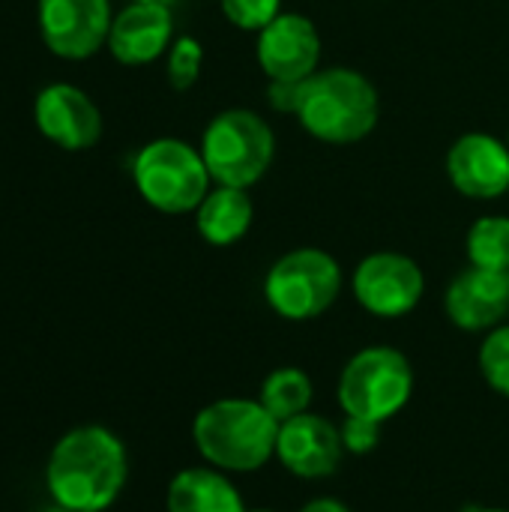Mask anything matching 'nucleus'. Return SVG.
Returning a JSON list of instances; mask_svg holds the SVG:
<instances>
[{
    "label": "nucleus",
    "instance_id": "39448f33",
    "mask_svg": "<svg viewBox=\"0 0 509 512\" xmlns=\"http://www.w3.org/2000/svg\"><path fill=\"white\" fill-rule=\"evenodd\" d=\"M414 393L411 360L390 345H369L357 351L339 372L336 402L345 417H363L375 423L393 420Z\"/></svg>",
    "mask_w": 509,
    "mask_h": 512
},
{
    "label": "nucleus",
    "instance_id": "9b49d317",
    "mask_svg": "<svg viewBox=\"0 0 509 512\" xmlns=\"http://www.w3.org/2000/svg\"><path fill=\"white\" fill-rule=\"evenodd\" d=\"M276 459L288 474L300 480H327L345 459L342 432L333 420L312 411L291 417L279 423Z\"/></svg>",
    "mask_w": 509,
    "mask_h": 512
},
{
    "label": "nucleus",
    "instance_id": "ddd939ff",
    "mask_svg": "<svg viewBox=\"0 0 509 512\" xmlns=\"http://www.w3.org/2000/svg\"><path fill=\"white\" fill-rule=\"evenodd\" d=\"M447 177L456 192L492 201L509 192V147L486 132H468L447 153Z\"/></svg>",
    "mask_w": 509,
    "mask_h": 512
},
{
    "label": "nucleus",
    "instance_id": "2eb2a0df",
    "mask_svg": "<svg viewBox=\"0 0 509 512\" xmlns=\"http://www.w3.org/2000/svg\"><path fill=\"white\" fill-rule=\"evenodd\" d=\"M171 33H174L171 6L132 0L126 9L114 15L108 48L114 60H120L123 66H144L171 48Z\"/></svg>",
    "mask_w": 509,
    "mask_h": 512
},
{
    "label": "nucleus",
    "instance_id": "0eeeda50",
    "mask_svg": "<svg viewBox=\"0 0 509 512\" xmlns=\"http://www.w3.org/2000/svg\"><path fill=\"white\" fill-rule=\"evenodd\" d=\"M339 261L315 246L285 252L264 279L267 306L285 321H312L324 315L342 294Z\"/></svg>",
    "mask_w": 509,
    "mask_h": 512
},
{
    "label": "nucleus",
    "instance_id": "dca6fc26",
    "mask_svg": "<svg viewBox=\"0 0 509 512\" xmlns=\"http://www.w3.org/2000/svg\"><path fill=\"white\" fill-rule=\"evenodd\" d=\"M168 512H249L231 477L219 468H183L165 492Z\"/></svg>",
    "mask_w": 509,
    "mask_h": 512
},
{
    "label": "nucleus",
    "instance_id": "a878e982",
    "mask_svg": "<svg viewBox=\"0 0 509 512\" xmlns=\"http://www.w3.org/2000/svg\"><path fill=\"white\" fill-rule=\"evenodd\" d=\"M42 512H72V510H66V507H60V504H51V507H45Z\"/></svg>",
    "mask_w": 509,
    "mask_h": 512
},
{
    "label": "nucleus",
    "instance_id": "aec40b11",
    "mask_svg": "<svg viewBox=\"0 0 509 512\" xmlns=\"http://www.w3.org/2000/svg\"><path fill=\"white\" fill-rule=\"evenodd\" d=\"M477 363H480L483 381L498 396L509 399V324H501V327L486 333Z\"/></svg>",
    "mask_w": 509,
    "mask_h": 512
},
{
    "label": "nucleus",
    "instance_id": "bb28decb",
    "mask_svg": "<svg viewBox=\"0 0 509 512\" xmlns=\"http://www.w3.org/2000/svg\"><path fill=\"white\" fill-rule=\"evenodd\" d=\"M471 512H509V510H501V507H477V510Z\"/></svg>",
    "mask_w": 509,
    "mask_h": 512
},
{
    "label": "nucleus",
    "instance_id": "f03ea898",
    "mask_svg": "<svg viewBox=\"0 0 509 512\" xmlns=\"http://www.w3.org/2000/svg\"><path fill=\"white\" fill-rule=\"evenodd\" d=\"M279 420L258 399H216L192 420V441L210 468L255 474L276 459Z\"/></svg>",
    "mask_w": 509,
    "mask_h": 512
},
{
    "label": "nucleus",
    "instance_id": "f8f14e48",
    "mask_svg": "<svg viewBox=\"0 0 509 512\" xmlns=\"http://www.w3.org/2000/svg\"><path fill=\"white\" fill-rule=\"evenodd\" d=\"M36 129L60 150H90L102 138L96 102L75 84H48L33 102Z\"/></svg>",
    "mask_w": 509,
    "mask_h": 512
},
{
    "label": "nucleus",
    "instance_id": "c756f323",
    "mask_svg": "<svg viewBox=\"0 0 509 512\" xmlns=\"http://www.w3.org/2000/svg\"><path fill=\"white\" fill-rule=\"evenodd\" d=\"M507 147H509V138H507Z\"/></svg>",
    "mask_w": 509,
    "mask_h": 512
},
{
    "label": "nucleus",
    "instance_id": "cd10ccee",
    "mask_svg": "<svg viewBox=\"0 0 509 512\" xmlns=\"http://www.w3.org/2000/svg\"><path fill=\"white\" fill-rule=\"evenodd\" d=\"M135 3H162V6H171L174 0H135Z\"/></svg>",
    "mask_w": 509,
    "mask_h": 512
},
{
    "label": "nucleus",
    "instance_id": "4be33fe9",
    "mask_svg": "<svg viewBox=\"0 0 509 512\" xmlns=\"http://www.w3.org/2000/svg\"><path fill=\"white\" fill-rule=\"evenodd\" d=\"M219 3H222L225 18L234 27L252 30V33H261L279 15V6H282V0H219Z\"/></svg>",
    "mask_w": 509,
    "mask_h": 512
},
{
    "label": "nucleus",
    "instance_id": "b1692460",
    "mask_svg": "<svg viewBox=\"0 0 509 512\" xmlns=\"http://www.w3.org/2000/svg\"><path fill=\"white\" fill-rule=\"evenodd\" d=\"M303 81H270V105L285 114H297Z\"/></svg>",
    "mask_w": 509,
    "mask_h": 512
},
{
    "label": "nucleus",
    "instance_id": "412c9836",
    "mask_svg": "<svg viewBox=\"0 0 509 512\" xmlns=\"http://www.w3.org/2000/svg\"><path fill=\"white\" fill-rule=\"evenodd\" d=\"M201 63H204V48H201L198 39H192V36L174 39L171 48H168V66H165L168 69V84L174 90H180V93L189 90L201 75Z\"/></svg>",
    "mask_w": 509,
    "mask_h": 512
},
{
    "label": "nucleus",
    "instance_id": "a211bd4d",
    "mask_svg": "<svg viewBox=\"0 0 509 512\" xmlns=\"http://www.w3.org/2000/svg\"><path fill=\"white\" fill-rule=\"evenodd\" d=\"M312 396H315V384H312V378H309L303 369H297V366L273 369V372L261 381V390H258V402H261L279 423L306 414L309 405H312Z\"/></svg>",
    "mask_w": 509,
    "mask_h": 512
},
{
    "label": "nucleus",
    "instance_id": "20e7f679",
    "mask_svg": "<svg viewBox=\"0 0 509 512\" xmlns=\"http://www.w3.org/2000/svg\"><path fill=\"white\" fill-rule=\"evenodd\" d=\"M198 150L216 186L249 189L270 171L276 135L261 114L249 108H228L207 123Z\"/></svg>",
    "mask_w": 509,
    "mask_h": 512
},
{
    "label": "nucleus",
    "instance_id": "7c9ffc66",
    "mask_svg": "<svg viewBox=\"0 0 509 512\" xmlns=\"http://www.w3.org/2000/svg\"><path fill=\"white\" fill-rule=\"evenodd\" d=\"M507 276H509V273H507Z\"/></svg>",
    "mask_w": 509,
    "mask_h": 512
},
{
    "label": "nucleus",
    "instance_id": "9d476101",
    "mask_svg": "<svg viewBox=\"0 0 509 512\" xmlns=\"http://www.w3.org/2000/svg\"><path fill=\"white\" fill-rule=\"evenodd\" d=\"M255 57L270 81H306L321 63V33L312 18L279 12L258 33Z\"/></svg>",
    "mask_w": 509,
    "mask_h": 512
},
{
    "label": "nucleus",
    "instance_id": "6e6552de",
    "mask_svg": "<svg viewBox=\"0 0 509 512\" xmlns=\"http://www.w3.org/2000/svg\"><path fill=\"white\" fill-rule=\"evenodd\" d=\"M351 291L369 315L405 318L420 306L426 294V276L420 264L402 252H372L357 264Z\"/></svg>",
    "mask_w": 509,
    "mask_h": 512
},
{
    "label": "nucleus",
    "instance_id": "f3484780",
    "mask_svg": "<svg viewBox=\"0 0 509 512\" xmlns=\"http://www.w3.org/2000/svg\"><path fill=\"white\" fill-rule=\"evenodd\" d=\"M255 219V207L246 189L237 186H213L207 198L195 210V228L210 246H234L240 243Z\"/></svg>",
    "mask_w": 509,
    "mask_h": 512
},
{
    "label": "nucleus",
    "instance_id": "7ed1b4c3",
    "mask_svg": "<svg viewBox=\"0 0 509 512\" xmlns=\"http://www.w3.org/2000/svg\"><path fill=\"white\" fill-rule=\"evenodd\" d=\"M381 102L375 84L348 66L318 69L303 81L297 120L324 144H357L378 126Z\"/></svg>",
    "mask_w": 509,
    "mask_h": 512
},
{
    "label": "nucleus",
    "instance_id": "c85d7f7f",
    "mask_svg": "<svg viewBox=\"0 0 509 512\" xmlns=\"http://www.w3.org/2000/svg\"><path fill=\"white\" fill-rule=\"evenodd\" d=\"M249 512H276V510H249Z\"/></svg>",
    "mask_w": 509,
    "mask_h": 512
},
{
    "label": "nucleus",
    "instance_id": "f257e3e1",
    "mask_svg": "<svg viewBox=\"0 0 509 512\" xmlns=\"http://www.w3.org/2000/svg\"><path fill=\"white\" fill-rule=\"evenodd\" d=\"M126 444L105 426H75L57 438L45 462L51 504L72 512H105L126 489Z\"/></svg>",
    "mask_w": 509,
    "mask_h": 512
},
{
    "label": "nucleus",
    "instance_id": "1a4fd4ad",
    "mask_svg": "<svg viewBox=\"0 0 509 512\" xmlns=\"http://www.w3.org/2000/svg\"><path fill=\"white\" fill-rule=\"evenodd\" d=\"M108 0H39V33L51 54L63 60H87L111 33Z\"/></svg>",
    "mask_w": 509,
    "mask_h": 512
},
{
    "label": "nucleus",
    "instance_id": "393cba45",
    "mask_svg": "<svg viewBox=\"0 0 509 512\" xmlns=\"http://www.w3.org/2000/svg\"><path fill=\"white\" fill-rule=\"evenodd\" d=\"M300 512H351V510H348V504H342V501H336V498H315V501H309V504H306Z\"/></svg>",
    "mask_w": 509,
    "mask_h": 512
},
{
    "label": "nucleus",
    "instance_id": "6ab92c4d",
    "mask_svg": "<svg viewBox=\"0 0 509 512\" xmlns=\"http://www.w3.org/2000/svg\"><path fill=\"white\" fill-rule=\"evenodd\" d=\"M465 249L471 267L509 273V216L477 219L468 231Z\"/></svg>",
    "mask_w": 509,
    "mask_h": 512
},
{
    "label": "nucleus",
    "instance_id": "5701e85b",
    "mask_svg": "<svg viewBox=\"0 0 509 512\" xmlns=\"http://www.w3.org/2000/svg\"><path fill=\"white\" fill-rule=\"evenodd\" d=\"M339 432H342L345 453H354V456L372 453L378 447V441H381V423L363 420V417H345Z\"/></svg>",
    "mask_w": 509,
    "mask_h": 512
},
{
    "label": "nucleus",
    "instance_id": "423d86ee",
    "mask_svg": "<svg viewBox=\"0 0 509 512\" xmlns=\"http://www.w3.org/2000/svg\"><path fill=\"white\" fill-rule=\"evenodd\" d=\"M132 180L141 198L168 216L195 213L213 183L201 150L180 138H156L144 144L132 162Z\"/></svg>",
    "mask_w": 509,
    "mask_h": 512
},
{
    "label": "nucleus",
    "instance_id": "4468645a",
    "mask_svg": "<svg viewBox=\"0 0 509 512\" xmlns=\"http://www.w3.org/2000/svg\"><path fill=\"white\" fill-rule=\"evenodd\" d=\"M444 312L450 324L465 333L501 327L509 315V276L480 267L462 270L444 294Z\"/></svg>",
    "mask_w": 509,
    "mask_h": 512
}]
</instances>
